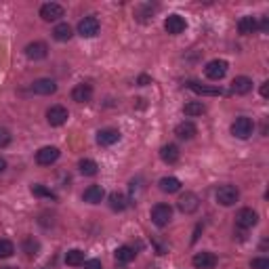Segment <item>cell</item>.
<instances>
[{"instance_id":"obj_4","label":"cell","mask_w":269,"mask_h":269,"mask_svg":"<svg viewBox=\"0 0 269 269\" xmlns=\"http://www.w3.org/2000/svg\"><path fill=\"white\" fill-rule=\"evenodd\" d=\"M149 217H151V221H153V225L164 227V225H168L170 219H172V208H170L168 204H156V206L151 208Z\"/></svg>"},{"instance_id":"obj_5","label":"cell","mask_w":269,"mask_h":269,"mask_svg":"<svg viewBox=\"0 0 269 269\" xmlns=\"http://www.w3.org/2000/svg\"><path fill=\"white\" fill-rule=\"evenodd\" d=\"M177 206H179V210H181L183 215H194L198 210V206H200V198L194 191H185L181 198H179Z\"/></svg>"},{"instance_id":"obj_28","label":"cell","mask_w":269,"mask_h":269,"mask_svg":"<svg viewBox=\"0 0 269 269\" xmlns=\"http://www.w3.org/2000/svg\"><path fill=\"white\" fill-rule=\"evenodd\" d=\"M78 168H80V172H82V175H86V177H95V175H97V170H99L97 162H95V160H91V158H84V160H80V162H78Z\"/></svg>"},{"instance_id":"obj_34","label":"cell","mask_w":269,"mask_h":269,"mask_svg":"<svg viewBox=\"0 0 269 269\" xmlns=\"http://www.w3.org/2000/svg\"><path fill=\"white\" fill-rule=\"evenodd\" d=\"M11 143V132L7 130V128H3V126H0V149H3V147H7Z\"/></svg>"},{"instance_id":"obj_17","label":"cell","mask_w":269,"mask_h":269,"mask_svg":"<svg viewBox=\"0 0 269 269\" xmlns=\"http://www.w3.org/2000/svg\"><path fill=\"white\" fill-rule=\"evenodd\" d=\"M187 88H191V91L198 93V95H210V97L223 95V88H221V86H204V84H200V82H196V80H189V82H187Z\"/></svg>"},{"instance_id":"obj_15","label":"cell","mask_w":269,"mask_h":269,"mask_svg":"<svg viewBox=\"0 0 269 269\" xmlns=\"http://www.w3.org/2000/svg\"><path fill=\"white\" fill-rule=\"evenodd\" d=\"M72 99L76 101V103H88L93 99V86L91 84H78V86H74V91H72Z\"/></svg>"},{"instance_id":"obj_26","label":"cell","mask_w":269,"mask_h":269,"mask_svg":"<svg viewBox=\"0 0 269 269\" xmlns=\"http://www.w3.org/2000/svg\"><path fill=\"white\" fill-rule=\"evenodd\" d=\"M65 263L70 267H78V265H84V253L80 248H72L65 253Z\"/></svg>"},{"instance_id":"obj_10","label":"cell","mask_w":269,"mask_h":269,"mask_svg":"<svg viewBox=\"0 0 269 269\" xmlns=\"http://www.w3.org/2000/svg\"><path fill=\"white\" fill-rule=\"evenodd\" d=\"M78 34L82 38H93L99 34V19L97 17H84L78 24Z\"/></svg>"},{"instance_id":"obj_11","label":"cell","mask_w":269,"mask_h":269,"mask_svg":"<svg viewBox=\"0 0 269 269\" xmlns=\"http://www.w3.org/2000/svg\"><path fill=\"white\" fill-rule=\"evenodd\" d=\"M47 55H49V47H47L44 42H40V40L30 42L28 47H26V57L32 59V61H40V59H44Z\"/></svg>"},{"instance_id":"obj_8","label":"cell","mask_w":269,"mask_h":269,"mask_svg":"<svg viewBox=\"0 0 269 269\" xmlns=\"http://www.w3.org/2000/svg\"><path fill=\"white\" fill-rule=\"evenodd\" d=\"M187 28V21L181 17V15H168L166 21H164V30L170 34V36H179L183 34Z\"/></svg>"},{"instance_id":"obj_38","label":"cell","mask_w":269,"mask_h":269,"mask_svg":"<svg viewBox=\"0 0 269 269\" xmlns=\"http://www.w3.org/2000/svg\"><path fill=\"white\" fill-rule=\"evenodd\" d=\"M5 170H7V160L0 158V172H5Z\"/></svg>"},{"instance_id":"obj_40","label":"cell","mask_w":269,"mask_h":269,"mask_svg":"<svg viewBox=\"0 0 269 269\" xmlns=\"http://www.w3.org/2000/svg\"><path fill=\"white\" fill-rule=\"evenodd\" d=\"M0 269H15V267H0Z\"/></svg>"},{"instance_id":"obj_36","label":"cell","mask_w":269,"mask_h":269,"mask_svg":"<svg viewBox=\"0 0 269 269\" xmlns=\"http://www.w3.org/2000/svg\"><path fill=\"white\" fill-rule=\"evenodd\" d=\"M259 30H261V32H267V30H269V21H267V17H263V19H261Z\"/></svg>"},{"instance_id":"obj_30","label":"cell","mask_w":269,"mask_h":269,"mask_svg":"<svg viewBox=\"0 0 269 269\" xmlns=\"http://www.w3.org/2000/svg\"><path fill=\"white\" fill-rule=\"evenodd\" d=\"M13 253H15L13 242H11V240H5V238H0V259H9Z\"/></svg>"},{"instance_id":"obj_14","label":"cell","mask_w":269,"mask_h":269,"mask_svg":"<svg viewBox=\"0 0 269 269\" xmlns=\"http://www.w3.org/2000/svg\"><path fill=\"white\" fill-rule=\"evenodd\" d=\"M32 91H34L36 95H53V93L57 91V84H55V80H51V78H38V80H34V84H32Z\"/></svg>"},{"instance_id":"obj_31","label":"cell","mask_w":269,"mask_h":269,"mask_svg":"<svg viewBox=\"0 0 269 269\" xmlns=\"http://www.w3.org/2000/svg\"><path fill=\"white\" fill-rule=\"evenodd\" d=\"M32 194L36 198H49V200H57V196L49 189V187H44V185H32Z\"/></svg>"},{"instance_id":"obj_1","label":"cell","mask_w":269,"mask_h":269,"mask_svg":"<svg viewBox=\"0 0 269 269\" xmlns=\"http://www.w3.org/2000/svg\"><path fill=\"white\" fill-rule=\"evenodd\" d=\"M227 70H229V63H227L225 59H213V61H208V63H206V67H204V74H206V78H208V80L219 82L221 78H225Z\"/></svg>"},{"instance_id":"obj_27","label":"cell","mask_w":269,"mask_h":269,"mask_svg":"<svg viewBox=\"0 0 269 269\" xmlns=\"http://www.w3.org/2000/svg\"><path fill=\"white\" fill-rule=\"evenodd\" d=\"M114 255H116V261H118V263H130L137 253H134V248H130V246H118Z\"/></svg>"},{"instance_id":"obj_33","label":"cell","mask_w":269,"mask_h":269,"mask_svg":"<svg viewBox=\"0 0 269 269\" xmlns=\"http://www.w3.org/2000/svg\"><path fill=\"white\" fill-rule=\"evenodd\" d=\"M251 269H269V259L265 257H257L251 261Z\"/></svg>"},{"instance_id":"obj_23","label":"cell","mask_w":269,"mask_h":269,"mask_svg":"<svg viewBox=\"0 0 269 269\" xmlns=\"http://www.w3.org/2000/svg\"><path fill=\"white\" fill-rule=\"evenodd\" d=\"M158 185H160V189L164 194H177L179 189H181V181H179L177 177H162Z\"/></svg>"},{"instance_id":"obj_24","label":"cell","mask_w":269,"mask_h":269,"mask_svg":"<svg viewBox=\"0 0 269 269\" xmlns=\"http://www.w3.org/2000/svg\"><path fill=\"white\" fill-rule=\"evenodd\" d=\"M126 206H128V198H126L124 194H118V191L109 194V208H111V210L122 213Z\"/></svg>"},{"instance_id":"obj_35","label":"cell","mask_w":269,"mask_h":269,"mask_svg":"<svg viewBox=\"0 0 269 269\" xmlns=\"http://www.w3.org/2000/svg\"><path fill=\"white\" fill-rule=\"evenodd\" d=\"M84 269H103V265L99 259H88V261H84Z\"/></svg>"},{"instance_id":"obj_19","label":"cell","mask_w":269,"mask_h":269,"mask_svg":"<svg viewBox=\"0 0 269 269\" xmlns=\"http://www.w3.org/2000/svg\"><path fill=\"white\" fill-rule=\"evenodd\" d=\"M160 158L166 164H175V162H179V158H181V151H179V147L175 143H166L160 149Z\"/></svg>"},{"instance_id":"obj_39","label":"cell","mask_w":269,"mask_h":269,"mask_svg":"<svg viewBox=\"0 0 269 269\" xmlns=\"http://www.w3.org/2000/svg\"><path fill=\"white\" fill-rule=\"evenodd\" d=\"M147 82H149V78H147V76H141V78H139V84H147Z\"/></svg>"},{"instance_id":"obj_16","label":"cell","mask_w":269,"mask_h":269,"mask_svg":"<svg viewBox=\"0 0 269 269\" xmlns=\"http://www.w3.org/2000/svg\"><path fill=\"white\" fill-rule=\"evenodd\" d=\"M194 267L196 269H215L217 265V257L213 253H198L194 259H191Z\"/></svg>"},{"instance_id":"obj_22","label":"cell","mask_w":269,"mask_h":269,"mask_svg":"<svg viewBox=\"0 0 269 269\" xmlns=\"http://www.w3.org/2000/svg\"><path fill=\"white\" fill-rule=\"evenodd\" d=\"M257 30H259V24H257V19L251 17V15H246V17H242V19L238 21V32H240L242 36H251V34H255Z\"/></svg>"},{"instance_id":"obj_32","label":"cell","mask_w":269,"mask_h":269,"mask_svg":"<svg viewBox=\"0 0 269 269\" xmlns=\"http://www.w3.org/2000/svg\"><path fill=\"white\" fill-rule=\"evenodd\" d=\"M24 251L28 253V257H36L38 251H40V242L34 240V238H28V240L24 242Z\"/></svg>"},{"instance_id":"obj_18","label":"cell","mask_w":269,"mask_h":269,"mask_svg":"<svg viewBox=\"0 0 269 269\" xmlns=\"http://www.w3.org/2000/svg\"><path fill=\"white\" fill-rule=\"evenodd\" d=\"M232 91L236 95H248L253 91V80L248 76H236L232 82Z\"/></svg>"},{"instance_id":"obj_21","label":"cell","mask_w":269,"mask_h":269,"mask_svg":"<svg viewBox=\"0 0 269 269\" xmlns=\"http://www.w3.org/2000/svg\"><path fill=\"white\" fill-rule=\"evenodd\" d=\"M175 134H177L179 139L189 141V139H194L196 134H198V128H196V124H194V122H181V124H177Z\"/></svg>"},{"instance_id":"obj_6","label":"cell","mask_w":269,"mask_h":269,"mask_svg":"<svg viewBox=\"0 0 269 269\" xmlns=\"http://www.w3.org/2000/svg\"><path fill=\"white\" fill-rule=\"evenodd\" d=\"M59 149L57 147H53V145H47V147H40L38 151H36V162L40 164V166H51L53 162H57L59 160Z\"/></svg>"},{"instance_id":"obj_9","label":"cell","mask_w":269,"mask_h":269,"mask_svg":"<svg viewBox=\"0 0 269 269\" xmlns=\"http://www.w3.org/2000/svg\"><path fill=\"white\" fill-rule=\"evenodd\" d=\"M67 118H70V114H67V109L63 105H53L47 109V120L51 126H63Z\"/></svg>"},{"instance_id":"obj_37","label":"cell","mask_w":269,"mask_h":269,"mask_svg":"<svg viewBox=\"0 0 269 269\" xmlns=\"http://www.w3.org/2000/svg\"><path fill=\"white\" fill-rule=\"evenodd\" d=\"M269 95V82H263L261 84V97H267Z\"/></svg>"},{"instance_id":"obj_20","label":"cell","mask_w":269,"mask_h":269,"mask_svg":"<svg viewBox=\"0 0 269 269\" xmlns=\"http://www.w3.org/2000/svg\"><path fill=\"white\" fill-rule=\"evenodd\" d=\"M82 198H84V202H88V204H99V202L105 198V189L101 185H91V187L84 189Z\"/></svg>"},{"instance_id":"obj_2","label":"cell","mask_w":269,"mask_h":269,"mask_svg":"<svg viewBox=\"0 0 269 269\" xmlns=\"http://www.w3.org/2000/svg\"><path fill=\"white\" fill-rule=\"evenodd\" d=\"M215 198H217V202H219L221 206H234L236 202L240 200V191L234 185H221L215 191Z\"/></svg>"},{"instance_id":"obj_3","label":"cell","mask_w":269,"mask_h":269,"mask_svg":"<svg viewBox=\"0 0 269 269\" xmlns=\"http://www.w3.org/2000/svg\"><path fill=\"white\" fill-rule=\"evenodd\" d=\"M253 130H255V124H253L251 118H246V116L236 118L234 124H232V134L238 137V139H248L253 134Z\"/></svg>"},{"instance_id":"obj_7","label":"cell","mask_w":269,"mask_h":269,"mask_svg":"<svg viewBox=\"0 0 269 269\" xmlns=\"http://www.w3.org/2000/svg\"><path fill=\"white\" fill-rule=\"evenodd\" d=\"M257 221H259V215H257V210H253V208H242V210H238V215H236V225L242 227V229L255 227Z\"/></svg>"},{"instance_id":"obj_29","label":"cell","mask_w":269,"mask_h":269,"mask_svg":"<svg viewBox=\"0 0 269 269\" xmlns=\"http://www.w3.org/2000/svg\"><path fill=\"white\" fill-rule=\"evenodd\" d=\"M183 111H185V116H202L206 111V105L202 103V101H189L185 107H183Z\"/></svg>"},{"instance_id":"obj_12","label":"cell","mask_w":269,"mask_h":269,"mask_svg":"<svg viewBox=\"0 0 269 269\" xmlns=\"http://www.w3.org/2000/svg\"><path fill=\"white\" fill-rule=\"evenodd\" d=\"M120 137H122V134H120L118 128H103V130L97 132V143L103 145V147H109V145L118 143Z\"/></svg>"},{"instance_id":"obj_25","label":"cell","mask_w":269,"mask_h":269,"mask_svg":"<svg viewBox=\"0 0 269 269\" xmlns=\"http://www.w3.org/2000/svg\"><path fill=\"white\" fill-rule=\"evenodd\" d=\"M72 34L74 32H72V28L67 26V24H57L55 30H53V38L59 40V42H67V40L72 38Z\"/></svg>"},{"instance_id":"obj_13","label":"cell","mask_w":269,"mask_h":269,"mask_svg":"<svg viewBox=\"0 0 269 269\" xmlns=\"http://www.w3.org/2000/svg\"><path fill=\"white\" fill-rule=\"evenodd\" d=\"M40 17L44 21H57V19L63 17V7L57 5V3H47V5L40 7Z\"/></svg>"}]
</instances>
